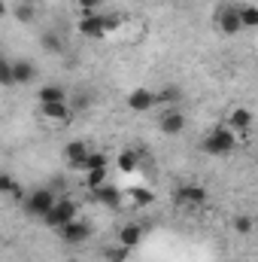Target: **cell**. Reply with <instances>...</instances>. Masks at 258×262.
Here are the masks:
<instances>
[{
	"mask_svg": "<svg viewBox=\"0 0 258 262\" xmlns=\"http://www.w3.org/2000/svg\"><path fill=\"white\" fill-rule=\"evenodd\" d=\"M237 149V134L228 128V125H216L203 137V152L207 156H216V159H225Z\"/></svg>",
	"mask_w": 258,
	"mask_h": 262,
	"instance_id": "6da1fadb",
	"label": "cell"
},
{
	"mask_svg": "<svg viewBox=\"0 0 258 262\" xmlns=\"http://www.w3.org/2000/svg\"><path fill=\"white\" fill-rule=\"evenodd\" d=\"M55 198H58V195H55L49 186H43V189H34L31 195L21 198V207H24V213H28V216H37V220H43V216L52 210Z\"/></svg>",
	"mask_w": 258,
	"mask_h": 262,
	"instance_id": "7a4b0ae2",
	"label": "cell"
},
{
	"mask_svg": "<svg viewBox=\"0 0 258 262\" xmlns=\"http://www.w3.org/2000/svg\"><path fill=\"white\" fill-rule=\"evenodd\" d=\"M76 213H79V204H76L73 198H55V204H52V210L43 216V223H46L49 229H61L64 223L76 220Z\"/></svg>",
	"mask_w": 258,
	"mask_h": 262,
	"instance_id": "3957f363",
	"label": "cell"
},
{
	"mask_svg": "<svg viewBox=\"0 0 258 262\" xmlns=\"http://www.w3.org/2000/svg\"><path fill=\"white\" fill-rule=\"evenodd\" d=\"M216 25H219V31H222L225 37H237V34L243 31V25H240V15H237V6H234V3H222V6H219Z\"/></svg>",
	"mask_w": 258,
	"mask_h": 262,
	"instance_id": "277c9868",
	"label": "cell"
},
{
	"mask_svg": "<svg viewBox=\"0 0 258 262\" xmlns=\"http://www.w3.org/2000/svg\"><path fill=\"white\" fill-rule=\"evenodd\" d=\"M58 235H61V241L70 244V247H76V244H85L88 238H91V226L88 223H82V220H70L64 223L61 229H55Z\"/></svg>",
	"mask_w": 258,
	"mask_h": 262,
	"instance_id": "5b68a950",
	"label": "cell"
},
{
	"mask_svg": "<svg viewBox=\"0 0 258 262\" xmlns=\"http://www.w3.org/2000/svg\"><path fill=\"white\" fill-rule=\"evenodd\" d=\"M173 201L179 204V207H203L207 204V189L203 186H179L176 189V195H173Z\"/></svg>",
	"mask_w": 258,
	"mask_h": 262,
	"instance_id": "8992f818",
	"label": "cell"
},
{
	"mask_svg": "<svg viewBox=\"0 0 258 262\" xmlns=\"http://www.w3.org/2000/svg\"><path fill=\"white\" fill-rule=\"evenodd\" d=\"M186 125H189V122H186V113H179V110H173V107L158 119V128H161V134H167V137H179V134L186 131Z\"/></svg>",
	"mask_w": 258,
	"mask_h": 262,
	"instance_id": "52a82bcc",
	"label": "cell"
},
{
	"mask_svg": "<svg viewBox=\"0 0 258 262\" xmlns=\"http://www.w3.org/2000/svg\"><path fill=\"white\" fill-rule=\"evenodd\" d=\"M9 70H12V85H31V82L37 79V67L31 64L28 58L9 61Z\"/></svg>",
	"mask_w": 258,
	"mask_h": 262,
	"instance_id": "ba28073f",
	"label": "cell"
},
{
	"mask_svg": "<svg viewBox=\"0 0 258 262\" xmlns=\"http://www.w3.org/2000/svg\"><path fill=\"white\" fill-rule=\"evenodd\" d=\"M76 31H79L82 37H88V40H104V37H107V34H104V21H100V12L82 15V18H79V25H76Z\"/></svg>",
	"mask_w": 258,
	"mask_h": 262,
	"instance_id": "9c48e42d",
	"label": "cell"
},
{
	"mask_svg": "<svg viewBox=\"0 0 258 262\" xmlns=\"http://www.w3.org/2000/svg\"><path fill=\"white\" fill-rule=\"evenodd\" d=\"M128 107L134 113H149L152 107H158L155 104V92L152 89H134L128 95Z\"/></svg>",
	"mask_w": 258,
	"mask_h": 262,
	"instance_id": "30bf717a",
	"label": "cell"
},
{
	"mask_svg": "<svg viewBox=\"0 0 258 262\" xmlns=\"http://www.w3.org/2000/svg\"><path fill=\"white\" fill-rule=\"evenodd\" d=\"M91 201H97V204H104V207H119V204H122V192H119L113 183H104V186L91 189Z\"/></svg>",
	"mask_w": 258,
	"mask_h": 262,
	"instance_id": "8fae6325",
	"label": "cell"
},
{
	"mask_svg": "<svg viewBox=\"0 0 258 262\" xmlns=\"http://www.w3.org/2000/svg\"><path fill=\"white\" fill-rule=\"evenodd\" d=\"M228 128L240 131V134H249V128H252V110H246V107H234L231 116H228Z\"/></svg>",
	"mask_w": 258,
	"mask_h": 262,
	"instance_id": "7c38bea8",
	"label": "cell"
},
{
	"mask_svg": "<svg viewBox=\"0 0 258 262\" xmlns=\"http://www.w3.org/2000/svg\"><path fill=\"white\" fill-rule=\"evenodd\" d=\"M70 107H67V101H55V104H40V116L43 119H49V122H67L70 119Z\"/></svg>",
	"mask_w": 258,
	"mask_h": 262,
	"instance_id": "4fadbf2b",
	"label": "cell"
},
{
	"mask_svg": "<svg viewBox=\"0 0 258 262\" xmlns=\"http://www.w3.org/2000/svg\"><path fill=\"white\" fill-rule=\"evenodd\" d=\"M140 241H143V226H140V223H125V226L119 229V244H122V247L134 250V247H140Z\"/></svg>",
	"mask_w": 258,
	"mask_h": 262,
	"instance_id": "5bb4252c",
	"label": "cell"
},
{
	"mask_svg": "<svg viewBox=\"0 0 258 262\" xmlns=\"http://www.w3.org/2000/svg\"><path fill=\"white\" fill-rule=\"evenodd\" d=\"M107 165H110V159H107V152H97V149H88V152H85V156H82V159H79V162L73 165V168L85 174V171H94V168H107Z\"/></svg>",
	"mask_w": 258,
	"mask_h": 262,
	"instance_id": "9a60e30c",
	"label": "cell"
},
{
	"mask_svg": "<svg viewBox=\"0 0 258 262\" xmlns=\"http://www.w3.org/2000/svg\"><path fill=\"white\" fill-rule=\"evenodd\" d=\"M40 49L49 55H64V40L55 31H46V34H40Z\"/></svg>",
	"mask_w": 258,
	"mask_h": 262,
	"instance_id": "2e32d148",
	"label": "cell"
},
{
	"mask_svg": "<svg viewBox=\"0 0 258 262\" xmlns=\"http://www.w3.org/2000/svg\"><path fill=\"white\" fill-rule=\"evenodd\" d=\"M179 101H183V89H176V85H161L155 92V104H161V107H173Z\"/></svg>",
	"mask_w": 258,
	"mask_h": 262,
	"instance_id": "e0dca14e",
	"label": "cell"
},
{
	"mask_svg": "<svg viewBox=\"0 0 258 262\" xmlns=\"http://www.w3.org/2000/svg\"><path fill=\"white\" fill-rule=\"evenodd\" d=\"M55 101H67V92L61 85H40L37 92V104H55Z\"/></svg>",
	"mask_w": 258,
	"mask_h": 262,
	"instance_id": "ac0fdd59",
	"label": "cell"
},
{
	"mask_svg": "<svg viewBox=\"0 0 258 262\" xmlns=\"http://www.w3.org/2000/svg\"><path fill=\"white\" fill-rule=\"evenodd\" d=\"M85 152H88V143H85V140H70V143H64V149H61V156L70 162V168H73Z\"/></svg>",
	"mask_w": 258,
	"mask_h": 262,
	"instance_id": "d6986e66",
	"label": "cell"
},
{
	"mask_svg": "<svg viewBox=\"0 0 258 262\" xmlns=\"http://www.w3.org/2000/svg\"><path fill=\"white\" fill-rule=\"evenodd\" d=\"M116 165H119V171H122V174H134V171H137V165H140V156H137L134 149H122V152L116 156Z\"/></svg>",
	"mask_w": 258,
	"mask_h": 262,
	"instance_id": "ffe728a7",
	"label": "cell"
},
{
	"mask_svg": "<svg viewBox=\"0 0 258 262\" xmlns=\"http://www.w3.org/2000/svg\"><path fill=\"white\" fill-rule=\"evenodd\" d=\"M0 195H9V198H15V201H21V186L6 171H0Z\"/></svg>",
	"mask_w": 258,
	"mask_h": 262,
	"instance_id": "44dd1931",
	"label": "cell"
},
{
	"mask_svg": "<svg viewBox=\"0 0 258 262\" xmlns=\"http://www.w3.org/2000/svg\"><path fill=\"white\" fill-rule=\"evenodd\" d=\"M237 15H240L243 31H246V28H258V6H252V3H240V6H237Z\"/></svg>",
	"mask_w": 258,
	"mask_h": 262,
	"instance_id": "7402d4cb",
	"label": "cell"
},
{
	"mask_svg": "<svg viewBox=\"0 0 258 262\" xmlns=\"http://www.w3.org/2000/svg\"><path fill=\"white\" fill-rule=\"evenodd\" d=\"M9 12H12L15 21H21V25H31V21L37 18V6H31V3H15Z\"/></svg>",
	"mask_w": 258,
	"mask_h": 262,
	"instance_id": "603a6c76",
	"label": "cell"
},
{
	"mask_svg": "<svg viewBox=\"0 0 258 262\" xmlns=\"http://www.w3.org/2000/svg\"><path fill=\"white\" fill-rule=\"evenodd\" d=\"M107 183V168H94V171H85V189H97Z\"/></svg>",
	"mask_w": 258,
	"mask_h": 262,
	"instance_id": "cb8c5ba5",
	"label": "cell"
},
{
	"mask_svg": "<svg viewBox=\"0 0 258 262\" xmlns=\"http://www.w3.org/2000/svg\"><path fill=\"white\" fill-rule=\"evenodd\" d=\"M128 256H131V250H128V247H122V244H116V247H107V250H104V259H107V262H128Z\"/></svg>",
	"mask_w": 258,
	"mask_h": 262,
	"instance_id": "d4e9b609",
	"label": "cell"
},
{
	"mask_svg": "<svg viewBox=\"0 0 258 262\" xmlns=\"http://www.w3.org/2000/svg\"><path fill=\"white\" fill-rule=\"evenodd\" d=\"M100 21H104V34H116L122 25V15L119 12H100Z\"/></svg>",
	"mask_w": 258,
	"mask_h": 262,
	"instance_id": "484cf974",
	"label": "cell"
},
{
	"mask_svg": "<svg viewBox=\"0 0 258 262\" xmlns=\"http://www.w3.org/2000/svg\"><path fill=\"white\" fill-rule=\"evenodd\" d=\"M131 201H134L137 207H146V204H152V201H155V192H149V189L137 186V189H131Z\"/></svg>",
	"mask_w": 258,
	"mask_h": 262,
	"instance_id": "4316f807",
	"label": "cell"
},
{
	"mask_svg": "<svg viewBox=\"0 0 258 262\" xmlns=\"http://www.w3.org/2000/svg\"><path fill=\"white\" fill-rule=\"evenodd\" d=\"M252 229H255L252 216H234V232H237V235H249Z\"/></svg>",
	"mask_w": 258,
	"mask_h": 262,
	"instance_id": "83f0119b",
	"label": "cell"
},
{
	"mask_svg": "<svg viewBox=\"0 0 258 262\" xmlns=\"http://www.w3.org/2000/svg\"><path fill=\"white\" fill-rule=\"evenodd\" d=\"M88 104H91V95H85V92H79V95H76L73 101L67 98V107H70V110H85Z\"/></svg>",
	"mask_w": 258,
	"mask_h": 262,
	"instance_id": "f1b7e54d",
	"label": "cell"
},
{
	"mask_svg": "<svg viewBox=\"0 0 258 262\" xmlns=\"http://www.w3.org/2000/svg\"><path fill=\"white\" fill-rule=\"evenodd\" d=\"M0 85H3V89L12 85V70H9V61H6L3 55H0Z\"/></svg>",
	"mask_w": 258,
	"mask_h": 262,
	"instance_id": "f546056e",
	"label": "cell"
},
{
	"mask_svg": "<svg viewBox=\"0 0 258 262\" xmlns=\"http://www.w3.org/2000/svg\"><path fill=\"white\" fill-rule=\"evenodd\" d=\"M76 6L82 9V15H91V12L100 9V0H76Z\"/></svg>",
	"mask_w": 258,
	"mask_h": 262,
	"instance_id": "4dcf8cb0",
	"label": "cell"
},
{
	"mask_svg": "<svg viewBox=\"0 0 258 262\" xmlns=\"http://www.w3.org/2000/svg\"><path fill=\"white\" fill-rule=\"evenodd\" d=\"M6 12H9V6H6V3H3V0H0V18H3V15H6Z\"/></svg>",
	"mask_w": 258,
	"mask_h": 262,
	"instance_id": "1f68e13d",
	"label": "cell"
},
{
	"mask_svg": "<svg viewBox=\"0 0 258 262\" xmlns=\"http://www.w3.org/2000/svg\"><path fill=\"white\" fill-rule=\"evenodd\" d=\"M18 3H31V6H40L43 0H18Z\"/></svg>",
	"mask_w": 258,
	"mask_h": 262,
	"instance_id": "d6a6232c",
	"label": "cell"
},
{
	"mask_svg": "<svg viewBox=\"0 0 258 262\" xmlns=\"http://www.w3.org/2000/svg\"><path fill=\"white\" fill-rule=\"evenodd\" d=\"M64 262H79V259H64Z\"/></svg>",
	"mask_w": 258,
	"mask_h": 262,
	"instance_id": "836d02e7",
	"label": "cell"
}]
</instances>
